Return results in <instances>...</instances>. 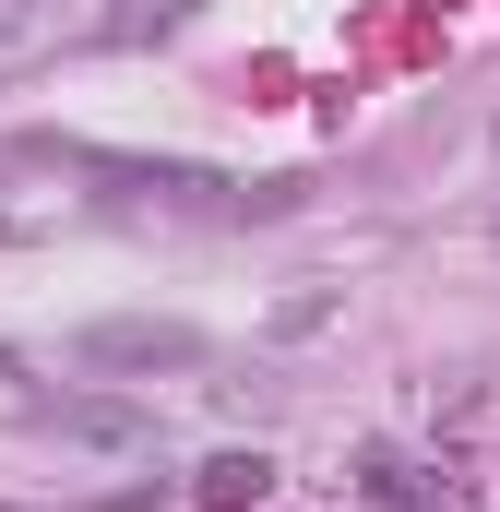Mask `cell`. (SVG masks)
<instances>
[{
  "label": "cell",
  "mask_w": 500,
  "mask_h": 512,
  "mask_svg": "<svg viewBox=\"0 0 500 512\" xmlns=\"http://www.w3.org/2000/svg\"><path fill=\"white\" fill-rule=\"evenodd\" d=\"M72 358H84V370H191L203 334H191V322H84Z\"/></svg>",
  "instance_id": "6da1fadb"
},
{
  "label": "cell",
  "mask_w": 500,
  "mask_h": 512,
  "mask_svg": "<svg viewBox=\"0 0 500 512\" xmlns=\"http://www.w3.org/2000/svg\"><path fill=\"white\" fill-rule=\"evenodd\" d=\"M262 489H274V465H262V453H215V465H203V512H250Z\"/></svg>",
  "instance_id": "7a4b0ae2"
},
{
  "label": "cell",
  "mask_w": 500,
  "mask_h": 512,
  "mask_svg": "<svg viewBox=\"0 0 500 512\" xmlns=\"http://www.w3.org/2000/svg\"><path fill=\"white\" fill-rule=\"evenodd\" d=\"M370 501H381V512H441V489H429V465H405V453H370Z\"/></svg>",
  "instance_id": "3957f363"
},
{
  "label": "cell",
  "mask_w": 500,
  "mask_h": 512,
  "mask_svg": "<svg viewBox=\"0 0 500 512\" xmlns=\"http://www.w3.org/2000/svg\"><path fill=\"white\" fill-rule=\"evenodd\" d=\"M60 429H72V441H108V453L143 441V417H131V405H60Z\"/></svg>",
  "instance_id": "277c9868"
},
{
  "label": "cell",
  "mask_w": 500,
  "mask_h": 512,
  "mask_svg": "<svg viewBox=\"0 0 500 512\" xmlns=\"http://www.w3.org/2000/svg\"><path fill=\"white\" fill-rule=\"evenodd\" d=\"M24 24H36V0H0V36H24Z\"/></svg>",
  "instance_id": "5b68a950"
}]
</instances>
